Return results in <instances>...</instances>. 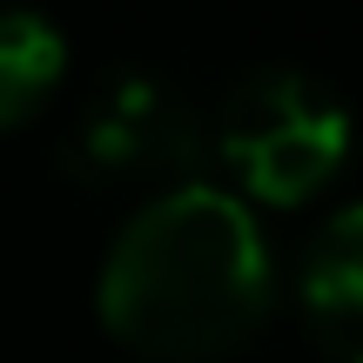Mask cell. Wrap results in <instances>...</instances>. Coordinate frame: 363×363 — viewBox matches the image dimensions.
Masks as SVG:
<instances>
[{"instance_id":"cell-3","label":"cell","mask_w":363,"mask_h":363,"mask_svg":"<svg viewBox=\"0 0 363 363\" xmlns=\"http://www.w3.org/2000/svg\"><path fill=\"white\" fill-rule=\"evenodd\" d=\"M202 115L162 74H115L88 94V108L67 128V169L88 182L128 175H175L202 155Z\"/></svg>"},{"instance_id":"cell-4","label":"cell","mask_w":363,"mask_h":363,"mask_svg":"<svg viewBox=\"0 0 363 363\" xmlns=\"http://www.w3.org/2000/svg\"><path fill=\"white\" fill-rule=\"evenodd\" d=\"M303 316L337 363H363V202L337 208L303 249Z\"/></svg>"},{"instance_id":"cell-5","label":"cell","mask_w":363,"mask_h":363,"mask_svg":"<svg viewBox=\"0 0 363 363\" xmlns=\"http://www.w3.org/2000/svg\"><path fill=\"white\" fill-rule=\"evenodd\" d=\"M61 61H67V40L54 21L27 7H0V128L27 121L48 88L61 81Z\"/></svg>"},{"instance_id":"cell-1","label":"cell","mask_w":363,"mask_h":363,"mask_svg":"<svg viewBox=\"0 0 363 363\" xmlns=\"http://www.w3.org/2000/svg\"><path fill=\"white\" fill-rule=\"evenodd\" d=\"M269 242L242 195L175 182L121 222L101 262V323L148 357H216L269 310Z\"/></svg>"},{"instance_id":"cell-2","label":"cell","mask_w":363,"mask_h":363,"mask_svg":"<svg viewBox=\"0 0 363 363\" xmlns=\"http://www.w3.org/2000/svg\"><path fill=\"white\" fill-rule=\"evenodd\" d=\"M216 148L249 195L303 202L337 175L343 148H350V115L303 67H256L222 94Z\"/></svg>"}]
</instances>
